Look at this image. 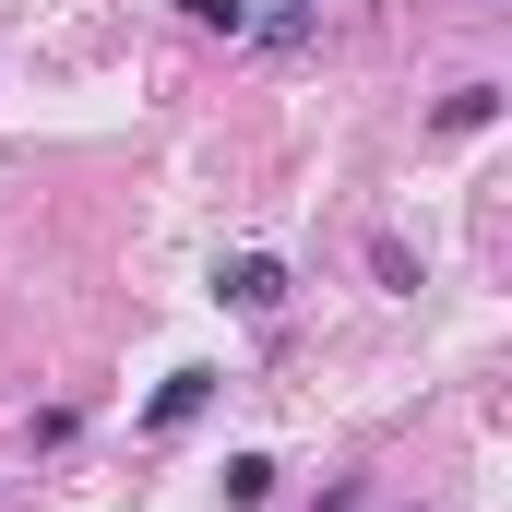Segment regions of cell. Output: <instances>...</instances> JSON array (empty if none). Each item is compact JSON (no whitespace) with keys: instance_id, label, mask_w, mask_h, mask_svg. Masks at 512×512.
Segmentation results:
<instances>
[{"instance_id":"cell-1","label":"cell","mask_w":512,"mask_h":512,"mask_svg":"<svg viewBox=\"0 0 512 512\" xmlns=\"http://www.w3.org/2000/svg\"><path fill=\"white\" fill-rule=\"evenodd\" d=\"M215 298L251 310V322H262V310H286V262H274V251H227V262H215Z\"/></svg>"},{"instance_id":"cell-2","label":"cell","mask_w":512,"mask_h":512,"mask_svg":"<svg viewBox=\"0 0 512 512\" xmlns=\"http://www.w3.org/2000/svg\"><path fill=\"white\" fill-rule=\"evenodd\" d=\"M203 405H215V370H167V382H155V405H143V429H191Z\"/></svg>"},{"instance_id":"cell-3","label":"cell","mask_w":512,"mask_h":512,"mask_svg":"<svg viewBox=\"0 0 512 512\" xmlns=\"http://www.w3.org/2000/svg\"><path fill=\"white\" fill-rule=\"evenodd\" d=\"M310 24H322V0H274V12H251L262 48H310Z\"/></svg>"},{"instance_id":"cell-4","label":"cell","mask_w":512,"mask_h":512,"mask_svg":"<svg viewBox=\"0 0 512 512\" xmlns=\"http://www.w3.org/2000/svg\"><path fill=\"white\" fill-rule=\"evenodd\" d=\"M274 501V453H227V512H262Z\"/></svg>"},{"instance_id":"cell-5","label":"cell","mask_w":512,"mask_h":512,"mask_svg":"<svg viewBox=\"0 0 512 512\" xmlns=\"http://www.w3.org/2000/svg\"><path fill=\"white\" fill-rule=\"evenodd\" d=\"M501 120V84H453V96H441V131H489Z\"/></svg>"},{"instance_id":"cell-6","label":"cell","mask_w":512,"mask_h":512,"mask_svg":"<svg viewBox=\"0 0 512 512\" xmlns=\"http://www.w3.org/2000/svg\"><path fill=\"white\" fill-rule=\"evenodd\" d=\"M191 24H215V36H251V0H179Z\"/></svg>"}]
</instances>
